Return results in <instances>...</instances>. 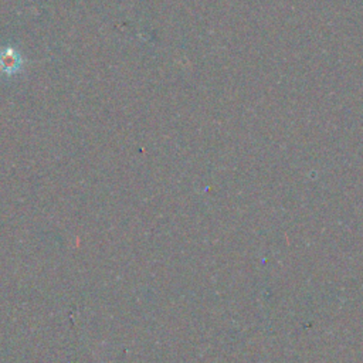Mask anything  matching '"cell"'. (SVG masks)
Returning <instances> with one entry per match:
<instances>
[{
  "instance_id": "cell-1",
  "label": "cell",
  "mask_w": 363,
  "mask_h": 363,
  "mask_svg": "<svg viewBox=\"0 0 363 363\" xmlns=\"http://www.w3.org/2000/svg\"><path fill=\"white\" fill-rule=\"evenodd\" d=\"M23 69V57L15 47L0 48V74L2 76H16Z\"/></svg>"
}]
</instances>
